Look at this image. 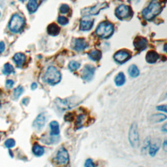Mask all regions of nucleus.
Returning <instances> with one entry per match:
<instances>
[{"label":"nucleus","mask_w":167,"mask_h":167,"mask_svg":"<svg viewBox=\"0 0 167 167\" xmlns=\"http://www.w3.org/2000/svg\"><path fill=\"white\" fill-rule=\"evenodd\" d=\"M31 88H32V90H35V89H36L37 88V85L36 83H33L32 84V86H31Z\"/></svg>","instance_id":"nucleus-38"},{"label":"nucleus","mask_w":167,"mask_h":167,"mask_svg":"<svg viewBox=\"0 0 167 167\" xmlns=\"http://www.w3.org/2000/svg\"><path fill=\"white\" fill-rule=\"evenodd\" d=\"M114 32V26L108 22H103L98 26L96 29V34L101 38L107 39L110 37Z\"/></svg>","instance_id":"nucleus-3"},{"label":"nucleus","mask_w":167,"mask_h":167,"mask_svg":"<svg viewBox=\"0 0 167 167\" xmlns=\"http://www.w3.org/2000/svg\"><path fill=\"white\" fill-rule=\"evenodd\" d=\"M166 119V115L162 114H153L152 116V121L155 123H159L161 122Z\"/></svg>","instance_id":"nucleus-24"},{"label":"nucleus","mask_w":167,"mask_h":167,"mask_svg":"<svg viewBox=\"0 0 167 167\" xmlns=\"http://www.w3.org/2000/svg\"><path fill=\"white\" fill-rule=\"evenodd\" d=\"M157 109L160 111H163V112H166V105H161V106H159L157 107Z\"/></svg>","instance_id":"nucleus-36"},{"label":"nucleus","mask_w":167,"mask_h":167,"mask_svg":"<svg viewBox=\"0 0 167 167\" xmlns=\"http://www.w3.org/2000/svg\"><path fill=\"white\" fill-rule=\"evenodd\" d=\"M80 66V64L78 62H77V61H72L69 64V69L71 71H75L76 70L78 69Z\"/></svg>","instance_id":"nucleus-28"},{"label":"nucleus","mask_w":167,"mask_h":167,"mask_svg":"<svg viewBox=\"0 0 167 167\" xmlns=\"http://www.w3.org/2000/svg\"><path fill=\"white\" fill-rule=\"evenodd\" d=\"M0 16H1V13H0Z\"/></svg>","instance_id":"nucleus-42"},{"label":"nucleus","mask_w":167,"mask_h":167,"mask_svg":"<svg viewBox=\"0 0 167 167\" xmlns=\"http://www.w3.org/2000/svg\"><path fill=\"white\" fill-rule=\"evenodd\" d=\"M114 58L116 62L123 64L130 59L131 55L126 51H120L115 54Z\"/></svg>","instance_id":"nucleus-10"},{"label":"nucleus","mask_w":167,"mask_h":167,"mask_svg":"<svg viewBox=\"0 0 167 167\" xmlns=\"http://www.w3.org/2000/svg\"><path fill=\"white\" fill-rule=\"evenodd\" d=\"M129 139L130 144L134 147H138L139 143V136L137 129V125L136 123L132 124L129 130Z\"/></svg>","instance_id":"nucleus-5"},{"label":"nucleus","mask_w":167,"mask_h":167,"mask_svg":"<svg viewBox=\"0 0 167 167\" xmlns=\"http://www.w3.org/2000/svg\"><path fill=\"white\" fill-rule=\"evenodd\" d=\"M95 69L91 65H86L82 70V78L86 81H90L94 77Z\"/></svg>","instance_id":"nucleus-9"},{"label":"nucleus","mask_w":167,"mask_h":167,"mask_svg":"<svg viewBox=\"0 0 167 167\" xmlns=\"http://www.w3.org/2000/svg\"><path fill=\"white\" fill-rule=\"evenodd\" d=\"M94 20H89V19H85L82 20L80 22V29L82 31H88L90 30L93 26H94Z\"/></svg>","instance_id":"nucleus-16"},{"label":"nucleus","mask_w":167,"mask_h":167,"mask_svg":"<svg viewBox=\"0 0 167 167\" xmlns=\"http://www.w3.org/2000/svg\"><path fill=\"white\" fill-rule=\"evenodd\" d=\"M25 25V20L24 18L17 14L11 17L9 23V28L12 32L18 33L24 28Z\"/></svg>","instance_id":"nucleus-4"},{"label":"nucleus","mask_w":167,"mask_h":167,"mask_svg":"<svg viewBox=\"0 0 167 167\" xmlns=\"http://www.w3.org/2000/svg\"><path fill=\"white\" fill-rule=\"evenodd\" d=\"M28 9L30 13H33L38 8V5L37 0H29L28 5Z\"/></svg>","instance_id":"nucleus-22"},{"label":"nucleus","mask_w":167,"mask_h":167,"mask_svg":"<svg viewBox=\"0 0 167 167\" xmlns=\"http://www.w3.org/2000/svg\"><path fill=\"white\" fill-rule=\"evenodd\" d=\"M114 81H115V84L117 86H121L124 84L125 82V76L124 74H123L122 72L118 73V75L116 77Z\"/></svg>","instance_id":"nucleus-21"},{"label":"nucleus","mask_w":167,"mask_h":167,"mask_svg":"<svg viewBox=\"0 0 167 167\" xmlns=\"http://www.w3.org/2000/svg\"><path fill=\"white\" fill-rule=\"evenodd\" d=\"M69 9H69V7L67 5H66V4L62 5L60 7V8H59L60 13H62V14H66V13H67L69 11Z\"/></svg>","instance_id":"nucleus-31"},{"label":"nucleus","mask_w":167,"mask_h":167,"mask_svg":"<svg viewBox=\"0 0 167 167\" xmlns=\"http://www.w3.org/2000/svg\"><path fill=\"white\" fill-rule=\"evenodd\" d=\"M87 47V43L84 39H77L74 44V49L77 51H82Z\"/></svg>","instance_id":"nucleus-14"},{"label":"nucleus","mask_w":167,"mask_h":167,"mask_svg":"<svg viewBox=\"0 0 167 167\" xmlns=\"http://www.w3.org/2000/svg\"><path fill=\"white\" fill-rule=\"evenodd\" d=\"M21 2H24V1H26V0H20Z\"/></svg>","instance_id":"nucleus-41"},{"label":"nucleus","mask_w":167,"mask_h":167,"mask_svg":"<svg viewBox=\"0 0 167 167\" xmlns=\"http://www.w3.org/2000/svg\"><path fill=\"white\" fill-rule=\"evenodd\" d=\"M128 71H129V75L133 78L137 77L140 75L139 69H138V67L134 65H132L130 66L129 68Z\"/></svg>","instance_id":"nucleus-23"},{"label":"nucleus","mask_w":167,"mask_h":167,"mask_svg":"<svg viewBox=\"0 0 167 167\" xmlns=\"http://www.w3.org/2000/svg\"><path fill=\"white\" fill-rule=\"evenodd\" d=\"M84 120V116L81 114L78 117V119L77 120V122H76V125L80 128V127L82 126V123H83V120Z\"/></svg>","instance_id":"nucleus-33"},{"label":"nucleus","mask_w":167,"mask_h":167,"mask_svg":"<svg viewBox=\"0 0 167 167\" xmlns=\"http://www.w3.org/2000/svg\"><path fill=\"white\" fill-rule=\"evenodd\" d=\"M159 58V54L155 51H149L146 56V60L149 64H155Z\"/></svg>","instance_id":"nucleus-13"},{"label":"nucleus","mask_w":167,"mask_h":167,"mask_svg":"<svg viewBox=\"0 0 167 167\" xmlns=\"http://www.w3.org/2000/svg\"><path fill=\"white\" fill-rule=\"evenodd\" d=\"M57 105L61 109H67L71 107V104L67 100H61L59 99L57 100Z\"/></svg>","instance_id":"nucleus-25"},{"label":"nucleus","mask_w":167,"mask_h":167,"mask_svg":"<svg viewBox=\"0 0 167 167\" xmlns=\"http://www.w3.org/2000/svg\"><path fill=\"white\" fill-rule=\"evenodd\" d=\"M26 55L22 53H16L13 57V61L18 67H22L26 61Z\"/></svg>","instance_id":"nucleus-15"},{"label":"nucleus","mask_w":167,"mask_h":167,"mask_svg":"<svg viewBox=\"0 0 167 167\" xmlns=\"http://www.w3.org/2000/svg\"><path fill=\"white\" fill-rule=\"evenodd\" d=\"M61 78L60 72L55 67H49L44 76V80L45 82L51 84L55 85L58 84Z\"/></svg>","instance_id":"nucleus-2"},{"label":"nucleus","mask_w":167,"mask_h":167,"mask_svg":"<svg viewBox=\"0 0 167 167\" xmlns=\"http://www.w3.org/2000/svg\"><path fill=\"white\" fill-rule=\"evenodd\" d=\"M163 148H164L165 151H166V140H165V142H164V146H163Z\"/></svg>","instance_id":"nucleus-40"},{"label":"nucleus","mask_w":167,"mask_h":167,"mask_svg":"<svg viewBox=\"0 0 167 167\" xmlns=\"http://www.w3.org/2000/svg\"><path fill=\"white\" fill-rule=\"evenodd\" d=\"M159 149V147L157 144H152L150 147V151H149L150 156L154 157L155 156H156V154L157 153Z\"/></svg>","instance_id":"nucleus-27"},{"label":"nucleus","mask_w":167,"mask_h":167,"mask_svg":"<svg viewBox=\"0 0 167 167\" xmlns=\"http://www.w3.org/2000/svg\"><path fill=\"white\" fill-rule=\"evenodd\" d=\"M45 124V116L44 114H41L36 117V119L33 121V125L35 129L40 130L44 127Z\"/></svg>","instance_id":"nucleus-12"},{"label":"nucleus","mask_w":167,"mask_h":167,"mask_svg":"<svg viewBox=\"0 0 167 167\" xmlns=\"http://www.w3.org/2000/svg\"><path fill=\"white\" fill-rule=\"evenodd\" d=\"M51 134L52 136L58 135L59 134V123L56 121H53L50 123Z\"/></svg>","instance_id":"nucleus-18"},{"label":"nucleus","mask_w":167,"mask_h":167,"mask_svg":"<svg viewBox=\"0 0 167 167\" xmlns=\"http://www.w3.org/2000/svg\"><path fill=\"white\" fill-rule=\"evenodd\" d=\"M28 102V99H24L23 101H22L23 104H27Z\"/></svg>","instance_id":"nucleus-39"},{"label":"nucleus","mask_w":167,"mask_h":167,"mask_svg":"<svg viewBox=\"0 0 167 167\" xmlns=\"http://www.w3.org/2000/svg\"><path fill=\"white\" fill-rule=\"evenodd\" d=\"M85 167H95V165L91 159H88L86 160Z\"/></svg>","instance_id":"nucleus-34"},{"label":"nucleus","mask_w":167,"mask_h":167,"mask_svg":"<svg viewBox=\"0 0 167 167\" xmlns=\"http://www.w3.org/2000/svg\"><path fill=\"white\" fill-rule=\"evenodd\" d=\"M15 73V69L13 67V65H11L10 64H6L4 65L3 73L5 75H10L11 73Z\"/></svg>","instance_id":"nucleus-26"},{"label":"nucleus","mask_w":167,"mask_h":167,"mask_svg":"<svg viewBox=\"0 0 167 167\" xmlns=\"http://www.w3.org/2000/svg\"><path fill=\"white\" fill-rule=\"evenodd\" d=\"M58 21L59 24L63 26L66 25V24H67L68 22H69V20H68L67 18L65 16H59L58 18Z\"/></svg>","instance_id":"nucleus-32"},{"label":"nucleus","mask_w":167,"mask_h":167,"mask_svg":"<svg viewBox=\"0 0 167 167\" xmlns=\"http://www.w3.org/2000/svg\"><path fill=\"white\" fill-rule=\"evenodd\" d=\"M32 151H33V153L35 156H37V157L42 156L45 153L44 147L39 145L38 144H35L33 145V148H32Z\"/></svg>","instance_id":"nucleus-19"},{"label":"nucleus","mask_w":167,"mask_h":167,"mask_svg":"<svg viewBox=\"0 0 167 167\" xmlns=\"http://www.w3.org/2000/svg\"><path fill=\"white\" fill-rule=\"evenodd\" d=\"M47 32L49 35H52V36H55V35H58L59 33L60 28L57 24H51L48 26Z\"/></svg>","instance_id":"nucleus-17"},{"label":"nucleus","mask_w":167,"mask_h":167,"mask_svg":"<svg viewBox=\"0 0 167 167\" xmlns=\"http://www.w3.org/2000/svg\"><path fill=\"white\" fill-rule=\"evenodd\" d=\"M23 91H24V89L22 86H18V87L14 90V94H13L14 97L15 99H18L22 95Z\"/></svg>","instance_id":"nucleus-29"},{"label":"nucleus","mask_w":167,"mask_h":167,"mask_svg":"<svg viewBox=\"0 0 167 167\" xmlns=\"http://www.w3.org/2000/svg\"><path fill=\"white\" fill-rule=\"evenodd\" d=\"M14 85V82L12 80H7L6 81V87L8 88H13V86Z\"/></svg>","instance_id":"nucleus-35"},{"label":"nucleus","mask_w":167,"mask_h":167,"mask_svg":"<svg viewBox=\"0 0 167 167\" xmlns=\"http://www.w3.org/2000/svg\"><path fill=\"white\" fill-rule=\"evenodd\" d=\"M5 48V43L3 41H1L0 42V54H2V52H4Z\"/></svg>","instance_id":"nucleus-37"},{"label":"nucleus","mask_w":167,"mask_h":167,"mask_svg":"<svg viewBox=\"0 0 167 167\" xmlns=\"http://www.w3.org/2000/svg\"><path fill=\"white\" fill-rule=\"evenodd\" d=\"M101 52L98 50H93L90 51L88 54L89 58L93 61H98L101 58Z\"/></svg>","instance_id":"nucleus-20"},{"label":"nucleus","mask_w":167,"mask_h":167,"mask_svg":"<svg viewBox=\"0 0 167 167\" xmlns=\"http://www.w3.org/2000/svg\"><path fill=\"white\" fill-rule=\"evenodd\" d=\"M56 162L61 165H66L69 163V153L65 147H61L58 150V153L55 157Z\"/></svg>","instance_id":"nucleus-6"},{"label":"nucleus","mask_w":167,"mask_h":167,"mask_svg":"<svg viewBox=\"0 0 167 167\" xmlns=\"http://www.w3.org/2000/svg\"><path fill=\"white\" fill-rule=\"evenodd\" d=\"M108 7V5L107 3H100L95 5V7H92L90 8L85 9L82 11V13L86 16L88 15H96L97 14L99 13V12L101 10L106 8Z\"/></svg>","instance_id":"nucleus-8"},{"label":"nucleus","mask_w":167,"mask_h":167,"mask_svg":"<svg viewBox=\"0 0 167 167\" xmlns=\"http://www.w3.org/2000/svg\"><path fill=\"white\" fill-rule=\"evenodd\" d=\"M131 9L128 5H121L116 9V15L120 20L125 19L131 16Z\"/></svg>","instance_id":"nucleus-7"},{"label":"nucleus","mask_w":167,"mask_h":167,"mask_svg":"<svg viewBox=\"0 0 167 167\" xmlns=\"http://www.w3.org/2000/svg\"><path fill=\"white\" fill-rule=\"evenodd\" d=\"M162 10V7L160 4L157 0H153V1L148 5L144 11H142V16L146 20H151L158 15Z\"/></svg>","instance_id":"nucleus-1"},{"label":"nucleus","mask_w":167,"mask_h":167,"mask_svg":"<svg viewBox=\"0 0 167 167\" xmlns=\"http://www.w3.org/2000/svg\"><path fill=\"white\" fill-rule=\"evenodd\" d=\"M134 46L138 51H144L147 46V41L142 37H137L134 41Z\"/></svg>","instance_id":"nucleus-11"},{"label":"nucleus","mask_w":167,"mask_h":167,"mask_svg":"<svg viewBox=\"0 0 167 167\" xmlns=\"http://www.w3.org/2000/svg\"><path fill=\"white\" fill-rule=\"evenodd\" d=\"M5 146H6V147L7 148H11L15 146V140L10 138L8 139L5 141Z\"/></svg>","instance_id":"nucleus-30"}]
</instances>
